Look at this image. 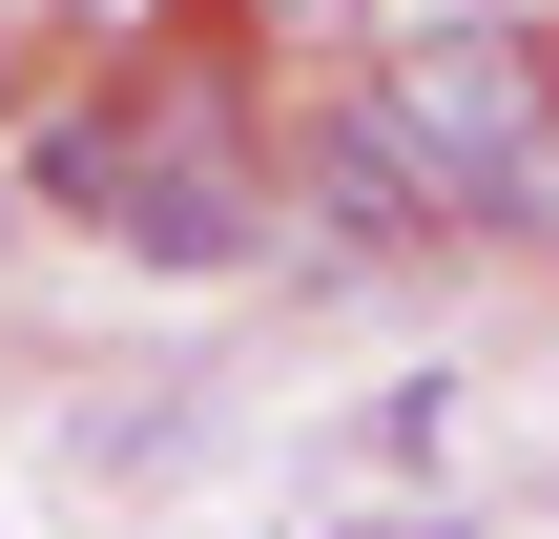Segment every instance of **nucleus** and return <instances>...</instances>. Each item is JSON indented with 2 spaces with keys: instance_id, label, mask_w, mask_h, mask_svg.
Instances as JSON below:
<instances>
[{
  "instance_id": "39448f33",
  "label": "nucleus",
  "mask_w": 559,
  "mask_h": 539,
  "mask_svg": "<svg viewBox=\"0 0 559 539\" xmlns=\"http://www.w3.org/2000/svg\"><path fill=\"white\" fill-rule=\"evenodd\" d=\"M373 457H394V478H436V457H456V374H415V395H373Z\"/></svg>"
},
{
  "instance_id": "f257e3e1",
  "label": "nucleus",
  "mask_w": 559,
  "mask_h": 539,
  "mask_svg": "<svg viewBox=\"0 0 559 539\" xmlns=\"http://www.w3.org/2000/svg\"><path fill=\"white\" fill-rule=\"evenodd\" d=\"M332 83H353V125L415 166L436 229H498V208H519V145H539V104H559V42L498 21V0H373Z\"/></svg>"
},
{
  "instance_id": "423d86ee",
  "label": "nucleus",
  "mask_w": 559,
  "mask_h": 539,
  "mask_svg": "<svg viewBox=\"0 0 559 539\" xmlns=\"http://www.w3.org/2000/svg\"><path fill=\"white\" fill-rule=\"evenodd\" d=\"M519 249H559V104H539V145H519V208H498Z\"/></svg>"
},
{
  "instance_id": "7ed1b4c3",
  "label": "nucleus",
  "mask_w": 559,
  "mask_h": 539,
  "mask_svg": "<svg viewBox=\"0 0 559 539\" xmlns=\"http://www.w3.org/2000/svg\"><path fill=\"white\" fill-rule=\"evenodd\" d=\"M0 187H21L41 229H104V208H124V83H62V104L0 145Z\"/></svg>"
},
{
  "instance_id": "20e7f679",
  "label": "nucleus",
  "mask_w": 559,
  "mask_h": 539,
  "mask_svg": "<svg viewBox=\"0 0 559 539\" xmlns=\"http://www.w3.org/2000/svg\"><path fill=\"white\" fill-rule=\"evenodd\" d=\"M187 436H207L187 395H104V415H62V478H166Z\"/></svg>"
},
{
  "instance_id": "f03ea898",
  "label": "nucleus",
  "mask_w": 559,
  "mask_h": 539,
  "mask_svg": "<svg viewBox=\"0 0 559 539\" xmlns=\"http://www.w3.org/2000/svg\"><path fill=\"white\" fill-rule=\"evenodd\" d=\"M104 249L124 270H249V249H290L270 229V145L207 83H124V208H104Z\"/></svg>"
}]
</instances>
